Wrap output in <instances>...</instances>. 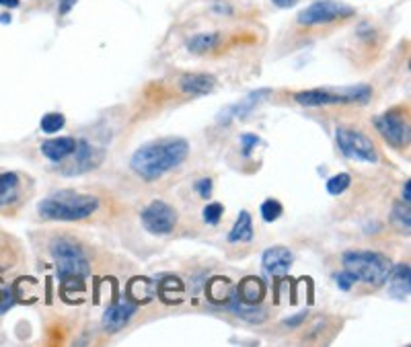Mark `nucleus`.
Listing matches in <instances>:
<instances>
[{
    "label": "nucleus",
    "mask_w": 411,
    "mask_h": 347,
    "mask_svg": "<svg viewBox=\"0 0 411 347\" xmlns=\"http://www.w3.org/2000/svg\"><path fill=\"white\" fill-rule=\"evenodd\" d=\"M187 154H189V144L183 138H165L140 146L134 152L130 165L132 171L142 179L152 181L177 169L187 159Z\"/></svg>",
    "instance_id": "nucleus-1"
},
{
    "label": "nucleus",
    "mask_w": 411,
    "mask_h": 347,
    "mask_svg": "<svg viewBox=\"0 0 411 347\" xmlns=\"http://www.w3.org/2000/svg\"><path fill=\"white\" fill-rule=\"evenodd\" d=\"M156 288L146 280V277H134L128 284V298L136 304H146L154 298Z\"/></svg>",
    "instance_id": "nucleus-16"
},
{
    "label": "nucleus",
    "mask_w": 411,
    "mask_h": 347,
    "mask_svg": "<svg viewBox=\"0 0 411 347\" xmlns=\"http://www.w3.org/2000/svg\"><path fill=\"white\" fill-rule=\"evenodd\" d=\"M0 21H4V23L8 21V23H10V17H8V15H0Z\"/></svg>",
    "instance_id": "nucleus-33"
},
{
    "label": "nucleus",
    "mask_w": 411,
    "mask_h": 347,
    "mask_svg": "<svg viewBox=\"0 0 411 347\" xmlns=\"http://www.w3.org/2000/svg\"><path fill=\"white\" fill-rule=\"evenodd\" d=\"M370 87H356V88H309L300 90L294 95V101L303 107H323V105H337V103H366L370 97Z\"/></svg>",
    "instance_id": "nucleus-5"
},
{
    "label": "nucleus",
    "mask_w": 411,
    "mask_h": 347,
    "mask_svg": "<svg viewBox=\"0 0 411 347\" xmlns=\"http://www.w3.org/2000/svg\"><path fill=\"white\" fill-rule=\"evenodd\" d=\"M74 4H76V0H60V13H62V15H66Z\"/></svg>",
    "instance_id": "nucleus-29"
},
{
    "label": "nucleus",
    "mask_w": 411,
    "mask_h": 347,
    "mask_svg": "<svg viewBox=\"0 0 411 347\" xmlns=\"http://www.w3.org/2000/svg\"><path fill=\"white\" fill-rule=\"evenodd\" d=\"M159 296L165 304H182L183 282L179 277H165L159 286Z\"/></svg>",
    "instance_id": "nucleus-19"
},
{
    "label": "nucleus",
    "mask_w": 411,
    "mask_h": 347,
    "mask_svg": "<svg viewBox=\"0 0 411 347\" xmlns=\"http://www.w3.org/2000/svg\"><path fill=\"white\" fill-rule=\"evenodd\" d=\"M354 15V8L341 2H333V0H321V2H313L311 6H307L296 23L303 27H315V25H325L331 21H341Z\"/></svg>",
    "instance_id": "nucleus-6"
},
{
    "label": "nucleus",
    "mask_w": 411,
    "mask_h": 347,
    "mask_svg": "<svg viewBox=\"0 0 411 347\" xmlns=\"http://www.w3.org/2000/svg\"><path fill=\"white\" fill-rule=\"evenodd\" d=\"M64 124H66V118H64L62 113H46V115L42 118V122H40L42 130L46 131V134H56V131H60L64 128Z\"/></svg>",
    "instance_id": "nucleus-21"
},
{
    "label": "nucleus",
    "mask_w": 411,
    "mask_h": 347,
    "mask_svg": "<svg viewBox=\"0 0 411 347\" xmlns=\"http://www.w3.org/2000/svg\"><path fill=\"white\" fill-rule=\"evenodd\" d=\"M97 208H99V200L95 195L62 189L47 195L40 204V216L58 222H79L95 214Z\"/></svg>",
    "instance_id": "nucleus-2"
},
{
    "label": "nucleus",
    "mask_w": 411,
    "mask_h": 347,
    "mask_svg": "<svg viewBox=\"0 0 411 347\" xmlns=\"http://www.w3.org/2000/svg\"><path fill=\"white\" fill-rule=\"evenodd\" d=\"M223 214H225L223 204H208V206L204 208V212H202V216H204V220H206L208 224H218V220L223 218Z\"/></svg>",
    "instance_id": "nucleus-24"
},
{
    "label": "nucleus",
    "mask_w": 411,
    "mask_h": 347,
    "mask_svg": "<svg viewBox=\"0 0 411 347\" xmlns=\"http://www.w3.org/2000/svg\"><path fill=\"white\" fill-rule=\"evenodd\" d=\"M234 298L241 304H249V306H259L266 298V284L261 277L255 275H247L241 280V284L236 286Z\"/></svg>",
    "instance_id": "nucleus-11"
},
{
    "label": "nucleus",
    "mask_w": 411,
    "mask_h": 347,
    "mask_svg": "<svg viewBox=\"0 0 411 347\" xmlns=\"http://www.w3.org/2000/svg\"><path fill=\"white\" fill-rule=\"evenodd\" d=\"M341 261H344V267L350 273H354L356 280L370 284L374 288L387 284V277L393 269L391 259L374 251H348Z\"/></svg>",
    "instance_id": "nucleus-3"
},
{
    "label": "nucleus",
    "mask_w": 411,
    "mask_h": 347,
    "mask_svg": "<svg viewBox=\"0 0 411 347\" xmlns=\"http://www.w3.org/2000/svg\"><path fill=\"white\" fill-rule=\"evenodd\" d=\"M350 183H352V177L348 173L335 175V177H331V179L327 181V191H329L331 195H339V193H344V191L350 187Z\"/></svg>",
    "instance_id": "nucleus-22"
},
{
    "label": "nucleus",
    "mask_w": 411,
    "mask_h": 347,
    "mask_svg": "<svg viewBox=\"0 0 411 347\" xmlns=\"http://www.w3.org/2000/svg\"><path fill=\"white\" fill-rule=\"evenodd\" d=\"M280 216H282V204L277 200H266L261 204V218L266 222H274Z\"/></svg>",
    "instance_id": "nucleus-23"
},
{
    "label": "nucleus",
    "mask_w": 411,
    "mask_h": 347,
    "mask_svg": "<svg viewBox=\"0 0 411 347\" xmlns=\"http://www.w3.org/2000/svg\"><path fill=\"white\" fill-rule=\"evenodd\" d=\"M393 220L399 224V226H403L405 230H410V204H397L395 206V210H393Z\"/></svg>",
    "instance_id": "nucleus-25"
},
{
    "label": "nucleus",
    "mask_w": 411,
    "mask_h": 347,
    "mask_svg": "<svg viewBox=\"0 0 411 347\" xmlns=\"http://www.w3.org/2000/svg\"><path fill=\"white\" fill-rule=\"evenodd\" d=\"M403 202L405 204H410L411 197H410V181H405V185H403Z\"/></svg>",
    "instance_id": "nucleus-32"
},
{
    "label": "nucleus",
    "mask_w": 411,
    "mask_h": 347,
    "mask_svg": "<svg viewBox=\"0 0 411 347\" xmlns=\"http://www.w3.org/2000/svg\"><path fill=\"white\" fill-rule=\"evenodd\" d=\"M292 263H294L292 251H290L288 247H280V245H277V247H270V249L264 253V257H261V265H264L266 273L272 275V277L286 275V273L290 271Z\"/></svg>",
    "instance_id": "nucleus-10"
},
{
    "label": "nucleus",
    "mask_w": 411,
    "mask_h": 347,
    "mask_svg": "<svg viewBox=\"0 0 411 347\" xmlns=\"http://www.w3.org/2000/svg\"><path fill=\"white\" fill-rule=\"evenodd\" d=\"M335 280H337V284H339L341 290H350V288L358 282V280L354 277V273H350L348 269H341V271L335 275Z\"/></svg>",
    "instance_id": "nucleus-26"
},
{
    "label": "nucleus",
    "mask_w": 411,
    "mask_h": 347,
    "mask_svg": "<svg viewBox=\"0 0 411 347\" xmlns=\"http://www.w3.org/2000/svg\"><path fill=\"white\" fill-rule=\"evenodd\" d=\"M214 85H216V79L210 74H183L179 79V90L189 97L212 92Z\"/></svg>",
    "instance_id": "nucleus-15"
},
{
    "label": "nucleus",
    "mask_w": 411,
    "mask_h": 347,
    "mask_svg": "<svg viewBox=\"0 0 411 347\" xmlns=\"http://www.w3.org/2000/svg\"><path fill=\"white\" fill-rule=\"evenodd\" d=\"M142 226L150 232V234H169L175 224H177V212L173 206H169L167 202H150L144 210H142Z\"/></svg>",
    "instance_id": "nucleus-8"
},
{
    "label": "nucleus",
    "mask_w": 411,
    "mask_h": 347,
    "mask_svg": "<svg viewBox=\"0 0 411 347\" xmlns=\"http://www.w3.org/2000/svg\"><path fill=\"white\" fill-rule=\"evenodd\" d=\"M218 42H220V35H218V33H202V35L191 38V40L187 42V47H189V51H193V54H206V51H210L214 45H218Z\"/></svg>",
    "instance_id": "nucleus-20"
},
{
    "label": "nucleus",
    "mask_w": 411,
    "mask_h": 347,
    "mask_svg": "<svg viewBox=\"0 0 411 347\" xmlns=\"http://www.w3.org/2000/svg\"><path fill=\"white\" fill-rule=\"evenodd\" d=\"M259 140H257V136H253V134H245L243 136V144H245V154H249V150H251V146L253 144H257Z\"/></svg>",
    "instance_id": "nucleus-28"
},
{
    "label": "nucleus",
    "mask_w": 411,
    "mask_h": 347,
    "mask_svg": "<svg viewBox=\"0 0 411 347\" xmlns=\"http://www.w3.org/2000/svg\"><path fill=\"white\" fill-rule=\"evenodd\" d=\"M74 148H76V140L70 138V136H64V138H49V140H46V142L42 144L44 156L49 159V161H54V163L68 159V156L74 152Z\"/></svg>",
    "instance_id": "nucleus-14"
},
{
    "label": "nucleus",
    "mask_w": 411,
    "mask_h": 347,
    "mask_svg": "<svg viewBox=\"0 0 411 347\" xmlns=\"http://www.w3.org/2000/svg\"><path fill=\"white\" fill-rule=\"evenodd\" d=\"M253 239V220L249 212H241L232 230L229 232V243H249Z\"/></svg>",
    "instance_id": "nucleus-17"
},
{
    "label": "nucleus",
    "mask_w": 411,
    "mask_h": 347,
    "mask_svg": "<svg viewBox=\"0 0 411 347\" xmlns=\"http://www.w3.org/2000/svg\"><path fill=\"white\" fill-rule=\"evenodd\" d=\"M389 294L397 300H408L410 298V265H397L391 269L389 277Z\"/></svg>",
    "instance_id": "nucleus-13"
},
{
    "label": "nucleus",
    "mask_w": 411,
    "mask_h": 347,
    "mask_svg": "<svg viewBox=\"0 0 411 347\" xmlns=\"http://www.w3.org/2000/svg\"><path fill=\"white\" fill-rule=\"evenodd\" d=\"M206 294L208 298L214 304H223L232 298V284H230L227 277H212L208 282V288H206Z\"/></svg>",
    "instance_id": "nucleus-18"
},
{
    "label": "nucleus",
    "mask_w": 411,
    "mask_h": 347,
    "mask_svg": "<svg viewBox=\"0 0 411 347\" xmlns=\"http://www.w3.org/2000/svg\"><path fill=\"white\" fill-rule=\"evenodd\" d=\"M138 304L134 300H130V298H126V300H120V302H113L107 310H105V314H103V325H105V329L107 331H120L128 321H130V316L136 312Z\"/></svg>",
    "instance_id": "nucleus-12"
},
{
    "label": "nucleus",
    "mask_w": 411,
    "mask_h": 347,
    "mask_svg": "<svg viewBox=\"0 0 411 347\" xmlns=\"http://www.w3.org/2000/svg\"><path fill=\"white\" fill-rule=\"evenodd\" d=\"M274 2L280 6V8H290V6H294L298 0H274Z\"/></svg>",
    "instance_id": "nucleus-30"
},
{
    "label": "nucleus",
    "mask_w": 411,
    "mask_h": 347,
    "mask_svg": "<svg viewBox=\"0 0 411 347\" xmlns=\"http://www.w3.org/2000/svg\"><path fill=\"white\" fill-rule=\"evenodd\" d=\"M374 128L393 146L403 148L410 144V122L401 115V111H387L374 118Z\"/></svg>",
    "instance_id": "nucleus-9"
},
{
    "label": "nucleus",
    "mask_w": 411,
    "mask_h": 347,
    "mask_svg": "<svg viewBox=\"0 0 411 347\" xmlns=\"http://www.w3.org/2000/svg\"><path fill=\"white\" fill-rule=\"evenodd\" d=\"M51 255L58 265V275L62 284L66 282H83L89 273V261L79 243L70 239H58L51 245Z\"/></svg>",
    "instance_id": "nucleus-4"
},
{
    "label": "nucleus",
    "mask_w": 411,
    "mask_h": 347,
    "mask_svg": "<svg viewBox=\"0 0 411 347\" xmlns=\"http://www.w3.org/2000/svg\"><path fill=\"white\" fill-rule=\"evenodd\" d=\"M21 4V0H0V6H6V8H17Z\"/></svg>",
    "instance_id": "nucleus-31"
},
{
    "label": "nucleus",
    "mask_w": 411,
    "mask_h": 347,
    "mask_svg": "<svg viewBox=\"0 0 411 347\" xmlns=\"http://www.w3.org/2000/svg\"><path fill=\"white\" fill-rule=\"evenodd\" d=\"M335 138H337V144L346 156L356 159V161H364V163L378 161V150H376L374 142L362 131L354 130V128H337Z\"/></svg>",
    "instance_id": "nucleus-7"
},
{
    "label": "nucleus",
    "mask_w": 411,
    "mask_h": 347,
    "mask_svg": "<svg viewBox=\"0 0 411 347\" xmlns=\"http://www.w3.org/2000/svg\"><path fill=\"white\" fill-rule=\"evenodd\" d=\"M195 191H198L202 197H208V195L212 193V181H210V179H200V181L195 183Z\"/></svg>",
    "instance_id": "nucleus-27"
}]
</instances>
